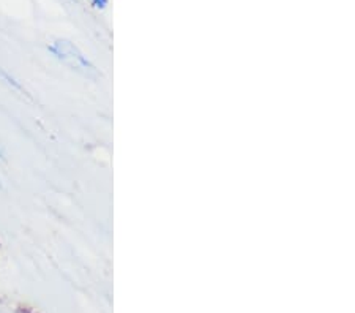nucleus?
<instances>
[{
	"label": "nucleus",
	"mask_w": 355,
	"mask_h": 313,
	"mask_svg": "<svg viewBox=\"0 0 355 313\" xmlns=\"http://www.w3.org/2000/svg\"><path fill=\"white\" fill-rule=\"evenodd\" d=\"M0 160H3V149H2V145H0Z\"/></svg>",
	"instance_id": "obj_3"
},
{
	"label": "nucleus",
	"mask_w": 355,
	"mask_h": 313,
	"mask_svg": "<svg viewBox=\"0 0 355 313\" xmlns=\"http://www.w3.org/2000/svg\"><path fill=\"white\" fill-rule=\"evenodd\" d=\"M47 50H50V52L57 59V61L65 63L67 67L74 70V72L84 74V77L87 78L100 77L96 67L84 56L83 51H80L74 43L68 40H56Z\"/></svg>",
	"instance_id": "obj_1"
},
{
	"label": "nucleus",
	"mask_w": 355,
	"mask_h": 313,
	"mask_svg": "<svg viewBox=\"0 0 355 313\" xmlns=\"http://www.w3.org/2000/svg\"><path fill=\"white\" fill-rule=\"evenodd\" d=\"M92 5L96 10H105L107 7V0H92Z\"/></svg>",
	"instance_id": "obj_2"
}]
</instances>
